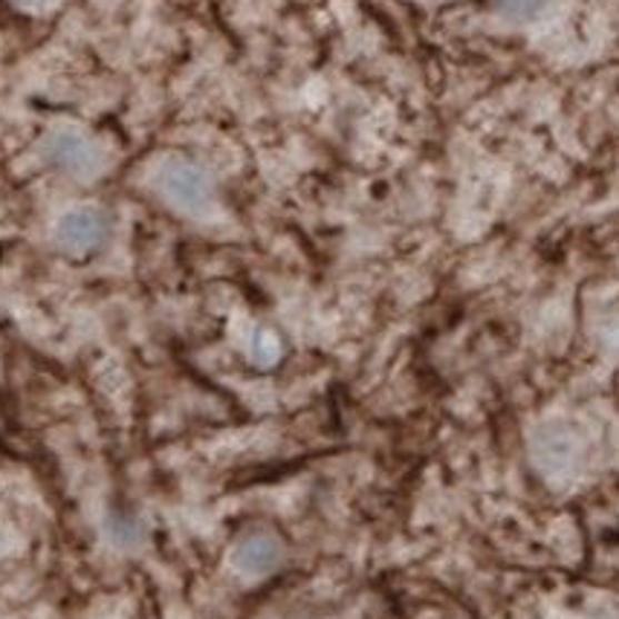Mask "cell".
<instances>
[{"instance_id":"1","label":"cell","mask_w":619,"mask_h":619,"mask_svg":"<svg viewBox=\"0 0 619 619\" xmlns=\"http://www.w3.org/2000/svg\"><path fill=\"white\" fill-rule=\"evenodd\" d=\"M160 191L182 212L203 214L214 203V186L206 171L189 162H168L160 171Z\"/></svg>"},{"instance_id":"2","label":"cell","mask_w":619,"mask_h":619,"mask_svg":"<svg viewBox=\"0 0 619 619\" xmlns=\"http://www.w3.org/2000/svg\"><path fill=\"white\" fill-rule=\"evenodd\" d=\"M108 238V218L99 209H76L64 214L56 229V241L67 252H90Z\"/></svg>"},{"instance_id":"3","label":"cell","mask_w":619,"mask_h":619,"mask_svg":"<svg viewBox=\"0 0 619 619\" xmlns=\"http://www.w3.org/2000/svg\"><path fill=\"white\" fill-rule=\"evenodd\" d=\"M278 561H281V545L270 532H249L232 553L234 568L249 576L270 573Z\"/></svg>"},{"instance_id":"4","label":"cell","mask_w":619,"mask_h":619,"mask_svg":"<svg viewBox=\"0 0 619 619\" xmlns=\"http://www.w3.org/2000/svg\"><path fill=\"white\" fill-rule=\"evenodd\" d=\"M547 7V0H498V9H501L507 18H516V21H530V18L541 16V9Z\"/></svg>"}]
</instances>
